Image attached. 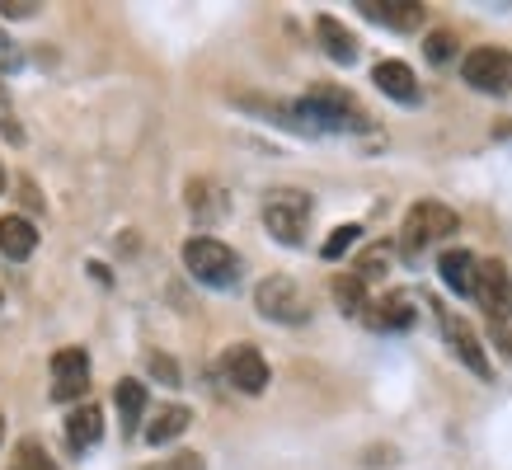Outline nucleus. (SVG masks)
Wrapping results in <instances>:
<instances>
[{
	"instance_id": "obj_1",
	"label": "nucleus",
	"mask_w": 512,
	"mask_h": 470,
	"mask_svg": "<svg viewBox=\"0 0 512 470\" xmlns=\"http://www.w3.org/2000/svg\"><path fill=\"white\" fill-rule=\"evenodd\" d=\"M311 193L306 188H268L264 193V226L268 235L296 250L301 240H306V226H311Z\"/></svg>"
},
{
	"instance_id": "obj_2",
	"label": "nucleus",
	"mask_w": 512,
	"mask_h": 470,
	"mask_svg": "<svg viewBox=\"0 0 512 470\" xmlns=\"http://www.w3.org/2000/svg\"><path fill=\"white\" fill-rule=\"evenodd\" d=\"M179 254L202 287H235V278H240V254L231 245H221L217 235H188Z\"/></svg>"
},
{
	"instance_id": "obj_3",
	"label": "nucleus",
	"mask_w": 512,
	"mask_h": 470,
	"mask_svg": "<svg viewBox=\"0 0 512 470\" xmlns=\"http://www.w3.org/2000/svg\"><path fill=\"white\" fill-rule=\"evenodd\" d=\"M456 226H461V217L451 212L447 203H437V198H419V203L404 212V226H400V250L414 259V254H423L428 245H437V240H447V235H456Z\"/></svg>"
},
{
	"instance_id": "obj_4",
	"label": "nucleus",
	"mask_w": 512,
	"mask_h": 470,
	"mask_svg": "<svg viewBox=\"0 0 512 470\" xmlns=\"http://www.w3.org/2000/svg\"><path fill=\"white\" fill-rule=\"evenodd\" d=\"M254 311L273 325H306L311 320V297L301 292V282L287 273H273L254 287Z\"/></svg>"
},
{
	"instance_id": "obj_5",
	"label": "nucleus",
	"mask_w": 512,
	"mask_h": 470,
	"mask_svg": "<svg viewBox=\"0 0 512 470\" xmlns=\"http://www.w3.org/2000/svg\"><path fill=\"white\" fill-rule=\"evenodd\" d=\"M461 80L480 94H508L512 90V52L508 47H470L461 57Z\"/></svg>"
},
{
	"instance_id": "obj_6",
	"label": "nucleus",
	"mask_w": 512,
	"mask_h": 470,
	"mask_svg": "<svg viewBox=\"0 0 512 470\" xmlns=\"http://www.w3.org/2000/svg\"><path fill=\"white\" fill-rule=\"evenodd\" d=\"M296 118H311V123H320V127H362L367 123L353 94L334 90V85H315V90L296 104Z\"/></svg>"
},
{
	"instance_id": "obj_7",
	"label": "nucleus",
	"mask_w": 512,
	"mask_h": 470,
	"mask_svg": "<svg viewBox=\"0 0 512 470\" xmlns=\"http://www.w3.org/2000/svg\"><path fill=\"white\" fill-rule=\"evenodd\" d=\"M221 376H226V386H235L240 395H264L268 391V358L254 344H231L221 353Z\"/></svg>"
},
{
	"instance_id": "obj_8",
	"label": "nucleus",
	"mask_w": 512,
	"mask_h": 470,
	"mask_svg": "<svg viewBox=\"0 0 512 470\" xmlns=\"http://www.w3.org/2000/svg\"><path fill=\"white\" fill-rule=\"evenodd\" d=\"M475 301H480L489 320H508L512 315V273L503 259H480V278H475Z\"/></svg>"
},
{
	"instance_id": "obj_9",
	"label": "nucleus",
	"mask_w": 512,
	"mask_h": 470,
	"mask_svg": "<svg viewBox=\"0 0 512 470\" xmlns=\"http://www.w3.org/2000/svg\"><path fill=\"white\" fill-rule=\"evenodd\" d=\"M442 334H447L451 353H456V362H461L466 372H475L480 381H489V376H494V362H489V353H484L480 334H475V329H470L461 315H447V311H442Z\"/></svg>"
},
{
	"instance_id": "obj_10",
	"label": "nucleus",
	"mask_w": 512,
	"mask_h": 470,
	"mask_svg": "<svg viewBox=\"0 0 512 470\" xmlns=\"http://www.w3.org/2000/svg\"><path fill=\"white\" fill-rule=\"evenodd\" d=\"M52 376H57V386H52L57 400H80L85 376H90V353L85 348H57L52 353Z\"/></svg>"
},
{
	"instance_id": "obj_11",
	"label": "nucleus",
	"mask_w": 512,
	"mask_h": 470,
	"mask_svg": "<svg viewBox=\"0 0 512 470\" xmlns=\"http://www.w3.org/2000/svg\"><path fill=\"white\" fill-rule=\"evenodd\" d=\"M357 10L372 19V24H386V29H395V33L423 29V5L419 0H357Z\"/></svg>"
},
{
	"instance_id": "obj_12",
	"label": "nucleus",
	"mask_w": 512,
	"mask_h": 470,
	"mask_svg": "<svg viewBox=\"0 0 512 470\" xmlns=\"http://www.w3.org/2000/svg\"><path fill=\"white\" fill-rule=\"evenodd\" d=\"M372 85L386 94V99H395V104H409V109L423 99L419 80H414V71H409L404 62H376L372 66Z\"/></svg>"
},
{
	"instance_id": "obj_13",
	"label": "nucleus",
	"mask_w": 512,
	"mask_h": 470,
	"mask_svg": "<svg viewBox=\"0 0 512 470\" xmlns=\"http://www.w3.org/2000/svg\"><path fill=\"white\" fill-rule=\"evenodd\" d=\"M33 250H38L33 221L19 217V212H5V217H0V254H5L10 264H24V259H33Z\"/></svg>"
},
{
	"instance_id": "obj_14",
	"label": "nucleus",
	"mask_w": 512,
	"mask_h": 470,
	"mask_svg": "<svg viewBox=\"0 0 512 470\" xmlns=\"http://www.w3.org/2000/svg\"><path fill=\"white\" fill-rule=\"evenodd\" d=\"M437 273H442V282H447V292H456V297H475L480 259H475L470 250H442V259H437Z\"/></svg>"
},
{
	"instance_id": "obj_15",
	"label": "nucleus",
	"mask_w": 512,
	"mask_h": 470,
	"mask_svg": "<svg viewBox=\"0 0 512 470\" xmlns=\"http://www.w3.org/2000/svg\"><path fill=\"white\" fill-rule=\"evenodd\" d=\"M104 438V409L99 405H76L71 414H66V442L76 447V452H90L94 442Z\"/></svg>"
},
{
	"instance_id": "obj_16",
	"label": "nucleus",
	"mask_w": 512,
	"mask_h": 470,
	"mask_svg": "<svg viewBox=\"0 0 512 470\" xmlns=\"http://www.w3.org/2000/svg\"><path fill=\"white\" fill-rule=\"evenodd\" d=\"M315 38H320V47H325L329 62H339V66H353L357 62V38H353V29H343L334 15H320V19H315Z\"/></svg>"
},
{
	"instance_id": "obj_17",
	"label": "nucleus",
	"mask_w": 512,
	"mask_h": 470,
	"mask_svg": "<svg viewBox=\"0 0 512 470\" xmlns=\"http://www.w3.org/2000/svg\"><path fill=\"white\" fill-rule=\"evenodd\" d=\"M414 315L419 311H414V297H409V292H390V297L367 306V325L372 329H409Z\"/></svg>"
},
{
	"instance_id": "obj_18",
	"label": "nucleus",
	"mask_w": 512,
	"mask_h": 470,
	"mask_svg": "<svg viewBox=\"0 0 512 470\" xmlns=\"http://www.w3.org/2000/svg\"><path fill=\"white\" fill-rule=\"evenodd\" d=\"M188 423H193V409L188 405H160L156 419L146 423V442H151V447H165V442L184 438Z\"/></svg>"
},
{
	"instance_id": "obj_19",
	"label": "nucleus",
	"mask_w": 512,
	"mask_h": 470,
	"mask_svg": "<svg viewBox=\"0 0 512 470\" xmlns=\"http://www.w3.org/2000/svg\"><path fill=\"white\" fill-rule=\"evenodd\" d=\"M113 405L123 414V428L127 433H137L141 428V414H146V386H141L137 376H123L118 386H113Z\"/></svg>"
},
{
	"instance_id": "obj_20",
	"label": "nucleus",
	"mask_w": 512,
	"mask_h": 470,
	"mask_svg": "<svg viewBox=\"0 0 512 470\" xmlns=\"http://www.w3.org/2000/svg\"><path fill=\"white\" fill-rule=\"evenodd\" d=\"M334 301H339V311L343 315H367V282L357 278V273H339L334 278Z\"/></svg>"
},
{
	"instance_id": "obj_21",
	"label": "nucleus",
	"mask_w": 512,
	"mask_h": 470,
	"mask_svg": "<svg viewBox=\"0 0 512 470\" xmlns=\"http://www.w3.org/2000/svg\"><path fill=\"white\" fill-rule=\"evenodd\" d=\"M188 212H193V217H202V221L221 217V212H226V203H221V188L212 184V179H193V184H188Z\"/></svg>"
},
{
	"instance_id": "obj_22",
	"label": "nucleus",
	"mask_w": 512,
	"mask_h": 470,
	"mask_svg": "<svg viewBox=\"0 0 512 470\" xmlns=\"http://www.w3.org/2000/svg\"><path fill=\"white\" fill-rule=\"evenodd\" d=\"M10 470H57V461L47 456V447L38 438H19L15 442V461Z\"/></svg>"
},
{
	"instance_id": "obj_23",
	"label": "nucleus",
	"mask_w": 512,
	"mask_h": 470,
	"mask_svg": "<svg viewBox=\"0 0 512 470\" xmlns=\"http://www.w3.org/2000/svg\"><path fill=\"white\" fill-rule=\"evenodd\" d=\"M357 240H362V226H357V221H348V226H334V231H329V240L320 245V259H339V254L353 250Z\"/></svg>"
},
{
	"instance_id": "obj_24",
	"label": "nucleus",
	"mask_w": 512,
	"mask_h": 470,
	"mask_svg": "<svg viewBox=\"0 0 512 470\" xmlns=\"http://www.w3.org/2000/svg\"><path fill=\"white\" fill-rule=\"evenodd\" d=\"M386 268H390V245H372V250H367L362 259H357L353 273H357L362 282H372V278H381Z\"/></svg>"
},
{
	"instance_id": "obj_25",
	"label": "nucleus",
	"mask_w": 512,
	"mask_h": 470,
	"mask_svg": "<svg viewBox=\"0 0 512 470\" xmlns=\"http://www.w3.org/2000/svg\"><path fill=\"white\" fill-rule=\"evenodd\" d=\"M141 470H207V461H202L198 452H174V456H165V461H151V466H141Z\"/></svg>"
},
{
	"instance_id": "obj_26",
	"label": "nucleus",
	"mask_w": 512,
	"mask_h": 470,
	"mask_svg": "<svg viewBox=\"0 0 512 470\" xmlns=\"http://www.w3.org/2000/svg\"><path fill=\"white\" fill-rule=\"evenodd\" d=\"M451 47H456V38H451L447 29H437V33H428V47H423V52H428L433 66H442V62H451Z\"/></svg>"
},
{
	"instance_id": "obj_27",
	"label": "nucleus",
	"mask_w": 512,
	"mask_h": 470,
	"mask_svg": "<svg viewBox=\"0 0 512 470\" xmlns=\"http://www.w3.org/2000/svg\"><path fill=\"white\" fill-rule=\"evenodd\" d=\"M146 367H151V376H160L165 386H179V367H174L165 353H151V358H146Z\"/></svg>"
},
{
	"instance_id": "obj_28",
	"label": "nucleus",
	"mask_w": 512,
	"mask_h": 470,
	"mask_svg": "<svg viewBox=\"0 0 512 470\" xmlns=\"http://www.w3.org/2000/svg\"><path fill=\"white\" fill-rule=\"evenodd\" d=\"M33 10H38L33 0H0V15H5V19H29Z\"/></svg>"
},
{
	"instance_id": "obj_29",
	"label": "nucleus",
	"mask_w": 512,
	"mask_h": 470,
	"mask_svg": "<svg viewBox=\"0 0 512 470\" xmlns=\"http://www.w3.org/2000/svg\"><path fill=\"white\" fill-rule=\"evenodd\" d=\"M5 52H10V43H5V33H0V57H5Z\"/></svg>"
},
{
	"instance_id": "obj_30",
	"label": "nucleus",
	"mask_w": 512,
	"mask_h": 470,
	"mask_svg": "<svg viewBox=\"0 0 512 470\" xmlns=\"http://www.w3.org/2000/svg\"><path fill=\"white\" fill-rule=\"evenodd\" d=\"M0 193H5V165H0Z\"/></svg>"
},
{
	"instance_id": "obj_31",
	"label": "nucleus",
	"mask_w": 512,
	"mask_h": 470,
	"mask_svg": "<svg viewBox=\"0 0 512 470\" xmlns=\"http://www.w3.org/2000/svg\"><path fill=\"white\" fill-rule=\"evenodd\" d=\"M0 438H5V414H0Z\"/></svg>"
}]
</instances>
